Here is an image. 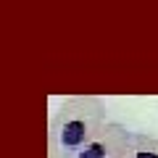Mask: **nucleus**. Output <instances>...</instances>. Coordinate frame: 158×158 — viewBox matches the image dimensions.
I'll use <instances>...</instances> for the list:
<instances>
[{"label": "nucleus", "instance_id": "1", "mask_svg": "<svg viewBox=\"0 0 158 158\" xmlns=\"http://www.w3.org/2000/svg\"><path fill=\"white\" fill-rule=\"evenodd\" d=\"M106 124V106L100 98H69L50 118L48 158H74Z\"/></svg>", "mask_w": 158, "mask_h": 158}, {"label": "nucleus", "instance_id": "2", "mask_svg": "<svg viewBox=\"0 0 158 158\" xmlns=\"http://www.w3.org/2000/svg\"><path fill=\"white\" fill-rule=\"evenodd\" d=\"M129 135L132 132H127L121 124L106 121V124L100 127V132H98L74 158H124Z\"/></svg>", "mask_w": 158, "mask_h": 158}, {"label": "nucleus", "instance_id": "3", "mask_svg": "<svg viewBox=\"0 0 158 158\" xmlns=\"http://www.w3.org/2000/svg\"><path fill=\"white\" fill-rule=\"evenodd\" d=\"M124 158H158V140L142 132H132Z\"/></svg>", "mask_w": 158, "mask_h": 158}]
</instances>
